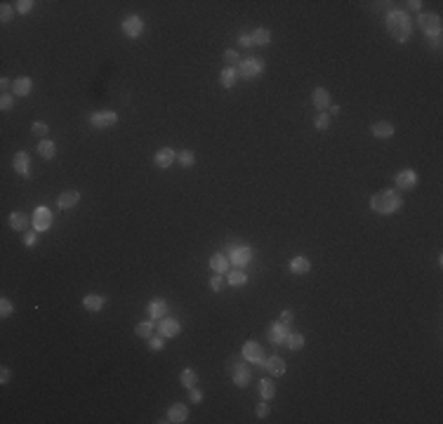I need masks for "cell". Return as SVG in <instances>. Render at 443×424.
I'll list each match as a JSON object with an SVG mask.
<instances>
[{"mask_svg": "<svg viewBox=\"0 0 443 424\" xmlns=\"http://www.w3.org/2000/svg\"><path fill=\"white\" fill-rule=\"evenodd\" d=\"M387 31L396 43H406L410 38V33H413V21H410V17L406 12L394 10L387 17Z\"/></svg>", "mask_w": 443, "mask_h": 424, "instance_id": "obj_1", "label": "cell"}, {"mask_svg": "<svg viewBox=\"0 0 443 424\" xmlns=\"http://www.w3.org/2000/svg\"><path fill=\"white\" fill-rule=\"evenodd\" d=\"M403 205V198L396 191H380L370 198V207L380 215H394Z\"/></svg>", "mask_w": 443, "mask_h": 424, "instance_id": "obj_2", "label": "cell"}, {"mask_svg": "<svg viewBox=\"0 0 443 424\" xmlns=\"http://www.w3.org/2000/svg\"><path fill=\"white\" fill-rule=\"evenodd\" d=\"M417 24L422 28V33L431 40V45L438 48L441 45V17L438 14H420Z\"/></svg>", "mask_w": 443, "mask_h": 424, "instance_id": "obj_3", "label": "cell"}, {"mask_svg": "<svg viewBox=\"0 0 443 424\" xmlns=\"http://www.w3.org/2000/svg\"><path fill=\"white\" fill-rule=\"evenodd\" d=\"M236 71H238V78L253 80V78H257V75L264 71V59H257V57H250V59H240V64L236 66Z\"/></svg>", "mask_w": 443, "mask_h": 424, "instance_id": "obj_4", "label": "cell"}, {"mask_svg": "<svg viewBox=\"0 0 443 424\" xmlns=\"http://www.w3.org/2000/svg\"><path fill=\"white\" fill-rule=\"evenodd\" d=\"M52 222H55V215H52V210L45 205L35 207L33 210V217H31V224H33L35 231H48L50 226H52Z\"/></svg>", "mask_w": 443, "mask_h": 424, "instance_id": "obj_5", "label": "cell"}, {"mask_svg": "<svg viewBox=\"0 0 443 424\" xmlns=\"http://www.w3.org/2000/svg\"><path fill=\"white\" fill-rule=\"evenodd\" d=\"M118 123V116L113 111H95L90 116V125H95L99 130H106V128H113Z\"/></svg>", "mask_w": 443, "mask_h": 424, "instance_id": "obj_6", "label": "cell"}, {"mask_svg": "<svg viewBox=\"0 0 443 424\" xmlns=\"http://www.w3.org/2000/svg\"><path fill=\"white\" fill-rule=\"evenodd\" d=\"M253 262V250L248 245H236L231 250V264L236 269H243V267H248Z\"/></svg>", "mask_w": 443, "mask_h": 424, "instance_id": "obj_7", "label": "cell"}, {"mask_svg": "<svg viewBox=\"0 0 443 424\" xmlns=\"http://www.w3.org/2000/svg\"><path fill=\"white\" fill-rule=\"evenodd\" d=\"M123 33L128 35V38H139V35L144 33V21H142V17H137V14H132V17H125V19H123Z\"/></svg>", "mask_w": 443, "mask_h": 424, "instance_id": "obj_8", "label": "cell"}, {"mask_svg": "<svg viewBox=\"0 0 443 424\" xmlns=\"http://www.w3.org/2000/svg\"><path fill=\"white\" fill-rule=\"evenodd\" d=\"M243 358L250 361V363H257V365H262V368H264V363H266L264 351H262V347H259L257 342H248L246 347H243Z\"/></svg>", "mask_w": 443, "mask_h": 424, "instance_id": "obj_9", "label": "cell"}, {"mask_svg": "<svg viewBox=\"0 0 443 424\" xmlns=\"http://www.w3.org/2000/svg\"><path fill=\"white\" fill-rule=\"evenodd\" d=\"M179 332H182V325H179L177 318H160V323H158V335H163L165 340L168 337H177Z\"/></svg>", "mask_w": 443, "mask_h": 424, "instance_id": "obj_10", "label": "cell"}, {"mask_svg": "<svg viewBox=\"0 0 443 424\" xmlns=\"http://www.w3.org/2000/svg\"><path fill=\"white\" fill-rule=\"evenodd\" d=\"M415 184H417L415 170H401L396 175V186H398L401 191H410V189H415Z\"/></svg>", "mask_w": 443, "mask_h": 424, "instance_id": "obj_11", "label": "cell"}, {"mask_svg": "<svg viewBox=\"0 0 443 424\" xmlns=\"http://www.w3.org/2000/svg\"><path fill=\"white\" fill-rule=\"evenodd\" d=\"M146 311H149L151 318H156V321H160V318H165L168 316V302L163 300V297H153V300L149 302V307H146Z\"/></svg>", "mask_w": 443, "mask_h": 424, "instance_id": "obj_12", "label": "cell"}, {"mask_svg": "<svg viewBox=\"0 0 443 424\" xmlns=\"http://www.w3.org/2000/svg\"><path fill=\"white\" fill-rule=\"evenodd\" d=\"M288 335H290V330H288L286 323H280V321L271 323V328H269V340H271L273 344H286Z\"/></svg>", "mask_w": 443, "mask_h": 424, "instance_id": "obj_13", "label": "cell"}, {"mask_svg": "<svg viewBox=\"0 0 443 424\" xmlns=\"http://www.w3.org/2000/svg\"><path fill=\"white\" fill-rule=\"evenodd\" d=\"M12 167H14L17 175H21V177H31V165H28V153L26 151H19V153L12 158Z\"/></svg>", "mask_w": 443, "mask_h": 424, "instance_id": "obj_14", "label": "cell"}, {"mask_svg": "<svg viewBox=\"0 0 443 424\" xmlns=\"http://www.w3.org/2000/svg\"><path fill=\"white\" fill-rule=\"evenodd\" d=\"M189 419V410H186L184 403H175L170 405V410H168V419L165 422H172V424H182Z\"/></svg>", "mask_w": 443, "mask_h": 424, "instance_id": "obj_15", "label": "cell"}, {"mask_svg": "<svg viewBox=\"0 0 443 424\" xmlns=\"http://www.w3.org/2000/svg\"><path fill=\"white\" fill-rule=\"evenodd\" d=\"M31 90H33V80H31L28 75L14 78V82H12V95L14 97H26Z\"/></svg>", "mask_w": 443, "mask_h": 424, "instance_id": "obj_16", "label": "cell"}, {"mask_svg": "<svg viewBox=\"0 0 443 424\" xmlns=\"http://www.w3.org/2000/svg\"><path fill=\"white\" fill-rule=\"evenodd\" d=\"M231 377H233V384L243 389V387H248V384H250V368H248V365H243V363H238V365L231 370Z\"/></svg>", "mask_w": 443, "mask_h": 424, "instance_id": "obj_17", "label": "cell"}, {"mask_svg": "<svg viewBox=\"0 0 443 424\" xmlns=\"http://www.w3.org/2000/svg\"><path fill=\"white\" fill-rule=\"evenodd\" d=\"M175 158H177V153L170 149V146H165V149H158L156 151V156H153V160H156L158 167H170L172 163H175Z\"/></svg>", "mask_w": 443, "mask_h": 424, "instance_id": "obj_18", "label": "cell"}, {"mask_svg": "<svg viewBox=\"0 0 443 424\" xmlns=\"http://www.w3.org/2000/svg\"><path fill=\"white\" fill-rule=\"evenodd\" d=\"M264 370H269L273 377H280V375H286V361L280 358L278 354L271 356V358H266L264 363Z\"/></svg>", "mask_w": 443, "mask_h": 424, "instance_id": "obj_19", "label": "cell"}, {"mask_svg": "<svg viewBox=\"0 0 443 424\" xmlns=\"http://www.w3.org/2000/svg\"><path fill=\"white\" fill-rule=\"evenodd\" d=\"M104 304H106V297H104V294H85V297H83V307L88 309V311H99Z\"/></svg>", "mask_w": 443, "mask_h": 424, "instance_id": "obj_20", "label": "cell"}, {"mask_svg": "<svg viewBox=\"0 0 443 424\" xmlns=\"http://www.w3.org/2000/svg\"><path fill=\"white\" fill-rule=\"evenodd\" d=\"M373 137H377V139L394 137V125L387 123V120H380V123H375V125H373Z\"/></svg>", "mask_w": 443, "mask_h": 424, "instance_id": "obj_21", "label": "cell"}, {"mask_svg": "<svg viewBox=\"0 0 443 424\" xmlns=\"http://www.w3.org/2000/svg\"><path fill=\"white\" fill-rule=\"evenodd\" d=\"M311 99H314L316 109H330V92L326 88H316L311 92Z\"/></svg>", "mask_w": 443, "mask_h": 424, "instance_id": "obj_22", "label": "cell"}, {"mask_svg": "<svg viewBox=\"0 0 443 424\" xmlns=\"http://www.w3.org/2000/svg\"><path fill=\"white\" fill-rule=\"evenodd\" d=\"M78 200H80V193L78 191H73V189H71V191H64L62 196H59V207H62V210H71V207L78 205Z\"/></svg>", "mask_w": 443, "mask_h": 424, "instance_id": "obj_23", "label": "cell"}, {"mask_svg": "<svg viewBox=\"0 0 443 424\" xmlns=\"http://www.w3.org/2000/svg\"><path fill=\"white\" fill-rule=\"evenodd\" d=\"M28 224H31V219H28L24 212H12V215H10V226H12L14 231H26Z\"/></svg>", "mask_w": 443, "mask_h": 424, "instance_id": "obj_24", "label": "cell"}, {"mask_svg": "<svg viewBox=\"0 0 443 424\" xmlns=\"http://www.w3.org/2000/svg\"><path fill=\"white\" fill-rule=\"evenodd\" d=\"M236 80H238V71L233 69V66H226L222 73H219V82H222V88H233L236 85Z\"/></svg>", "mask_w": 443, "mask_h": 424, "instance_id": "obj_25", "label": "cell"}, {"mask_svg": "<svg viewBox=\"0 0 443 424\" xmlns=\"http://www.w3.org/2000/svg\"><path fill=\"white\" fill-rule=\"evenodd\" d=\"M210 269L215 271V274H226V271H229V260H226L222 252L212 255L210 257Z\"/></svg>", "mask_w": 443, "mask_h": 424, "instance_id": "obj_26", "label": "cell"}, {"mask_svg": "<svg viewBox=\"0 0 443 424\" xmlns=\"http://www.w3.org/2000/svg\"><path fill=\"white\" fill-rule=\"evenodd\" d=\"M309 269H311V262L307 260V257H295V260H290V271L297 276H304L309 274Z\"/></svg>", "mask_w": 443, "mask_h": 424, "instance_id": "obj_27", "label": "cell"}, {"mask_svg": "<svg viewBox=\"0 0 443 424\" xmlns=\"http://www.w3.org/2000/svg\"><path fill=\"white\" fill-rule=\"evenodd\" d=\"M226 283L233 287H243L248 283V274L243 269H233V271H229V276H226Z\"/></svg>", "mask_w": 443, "mask_h": 424, "instance_id": "obj_28", "label": "cell"}, {"mask_svg": "<svg viewBox=\"0 0 443 424\" xmlns=\"http://www.w3.org/2000/svg\"><path fill=\"white\" fill-rule=\"evenodd\" d=\"M38 156H43L45 160H52V158L57 156L55 142H50V139H41V144H38Z\"/></svg>", "mask_w": 443, "mask_h": 424, "instance_id": "obj_29", "label": "cell"}, {"mask_svg": "<svg viewBox=\"0 0 443 424\" xmlns=\"http://www.w3.org/2000/svg\"><path fill=\"white\" fill-rule=\"evenodd\" d=\"M259 396L264 398V401H271L276 396V384L271 379H259Z\"/></svg>", "mask_w": 443, "mask_h": 424, "instance_id": "obj_30", "label": "cell"}, {"mask_svg": "<svg viewBox=\"0 0 443 424\" xmlns=\"http://www.w3.org/2000/svg\"><path fill=\"white\" fill-rule=\"evenodd\" d=\"M250 38H253V45H269L271 43L269 28H255L253 33H250Z\"/></svg>", "mask_w": 443, "mask_h": 424, "instance_id": "obj_31", "label": "cell"}, {"mask_svg": "<svg viewBox=\"0 0 443 424\" xmlns=\"http://www.w3.org/2000/svg\"><path fill=\"white\" fill-rule=\"evenodd\" d=\"M286 347L290 351H300L302 347H304V335H300V332H290L286 340Z\"/></svg>", "mask_w": 443, "mask_h": 424, "instance_id": "obj_32", "label": "cell"}, {"mask_svg": "<svg viewBox=\"0 0 443 424\" xmlns=\"http://www.w3.org/2000/svg\"><path fill=\"white\" fill-rule=\"evenodd\" d=\"M179 379H182V384H184L186 389H191V387H196V382H198V372L191 368H184L182 375H179Z\"/></svg>", "mask_w": 443, "mask_h": 424, "instance_id": "obj_33", "label": "cell"}, {"mask_svg": "<svg viewBox=\"0 0 443 424\" xmlns=\"http://www.w3.org/2000/svg\"><path fill=\"white\" fill-rule=\"evenodd\" d=\"M135 332H137V337H151V332H153V323L151 321H142V323H137L135 325Z\"/></svg>", "mask_w": 443, "mask_h": 424, "instance_id": "obj_34", "label": "cell"}, {"mask_svg": "<svg viewBox=\"0 0 443 424\" xmlns=\"http://www.w3.org/2000/svg\"><path fill=\"white\" fill-rule=\"evenodd\" d=\"M177 160L184 165V167H191V165L196 163V153H193V151H189V149H184L182 153H177Z\"/></svg>", "mask_w": 443, "mask_h": 424, "instance_id": "obj_35", "label": "cell"}, {"mask_svg": "<svg viewBox=\"0 0 443 424\" xmlns=\"http://www.w3.org/2000/svg\"><path fill=\"white\" fill-rule=\"evenodd\" d=\"M31 132H33V137H48V132H50V125L48 123H33L31 125Z\"/></svg>", "mask_w": 443, "mask_h": 424, "instance_id": "obj_36", "label": "cell"}, {"mask_svg": "<svg viewBox=\"0 0 443 424\" xmlns=\"http://www.w3.org/2000/svg\"><path fill=\"white\" fill-rule=\"evenodd\" d=\"M224 62L229 64V66H233V69H236V66L240 64L238 52H236V50H226V52H224Z\"/></svg>", "mask_w": 443, "mask_h": 424, "instance_id": "obj_37", "label": "cell"}, {"mask_svg": "<svg viewBox=\"0 0 443 424\" xmlns=\"http://www.w3.org/2000/svg\"><path fill=\"white\" fill-rule=\"evenodd\" d=\"M12 311H14V304L7 300V297H3V300H0V316L7 318V316H12Z\"/></svg>", "mask_w": 443, "mask_h": 424, "instance_id": "obj_38", "label": "cell"}, {"mask_svg": "<svg viewBox=\"0 0 443 424\" xmlns=\"http://www.w3.org/2000/svg\"><path fill=\"white\" fill-rule=\"evenodd\" d=\"M314 125H316V130H328V128H330V116H328V113H318Z\"/></svg>", "mask_w": 443, "mask_h": 424, "instance_id": "obj_39", "label": "cell"}, {"mask_svg": "<svg viewBox=\"0 0 443 424\" xmlns=\"http://www.w3.org/2000/svg\"><path fill=\"white\" fill-rule=\"evenodd\" d=\"M14 106V95H10V92H3V97H0V109L3 111H10Z\"/></svg>", "mask_w": 443, "mask_h": 424, "instance_id": "obj_40", "label": "cell"}, {"mask_svg": "<svg viewBox=\"0 0 443 424\" xmlns=\"http://www.w3.org/2000/svg\"><path fill=\"white\" fill-rule=\"evenodd\" d=\"M269 412H271V408H269V403L262 398V403H257V408H255V415H257L259 419H264V417H269Z\"/></svg>", "mask_w": 443, "mask_h": 424, "instance_id": "obj_41", "label": "cell"}, {"mask_svg": "<svg viewBox=\"0 0 443 424\" xmlns=\"http://www.w3.org/2000/svg\"><path fill=\"white\" fill-rule=\"evenodd\" d=\"M224 285H226V281L222 278V274H215V276H212L210 287L215 290V292H222V290H224Z\"/></svg>", "mask_w": 443, "mask_h": 424, "instance_id": "obj_42", "label": "cell"}, {"mask_svg": "<svg viewBox=\"0 0 443 424\" xmlns=\"http://www.w3.org/2000/svg\"><path fill=\"white\" fill-rule=\"evenodd\" d=\"M33 7H35L33 0H19V3H17V12H19V14H28Z\"/></svg>", "mask_w": 443, "mask_h": 424, "instance_id": "obj_43", "label": "cell"}, {"mask_svg": "<svg viewBox=\"0 0 443 424\" xmlns=\"http://www.w3.org/2000/svg\"><path fill=\"white\" fill-rule=\"evenodd\" d=\"M165 337L163 335H158V337H151V342H149V349L151 351H160V349H165V342H163Z\"/></svg>", "mask_w": 443, "mask_h": 424, "instance_id": "obj_44", "label": "cell"}, {"mask_svg": "<svg viewBox=\"0 0 443 424\" xmlns=\"http://www.w3.org/2000/svg\"><path fill=\"white\" fill-rule=\"evenodd\" d=\"M12 5L10 3H3V7H0V21H10L12 19Z\"/></svg>", "mask_w": 443, "mask_h": 424, "instance_id": "obj_45", "label": "cell"}, {"mask_svg": "<svg viewBox=\"0 0 443 424\" xmlns=\"http://www.w3.org/2000/svg\"><path fill=\"white\" fill-rule=\"evenodd\" d=\"M35 243H38V236H35L33 231H24V245L28 247H33Z\"/></svg>", "mask_w": 443, "mask_h": 424, "instance_id": "obj_46", "label": "cell"}, {"mask_svg": "<svg viewBox=\"0 0 443 424\" xmlns=\"http://www.w3.org/2000/svg\"><path fill=\"white\" fill-rule=\"evenodd\" d=\"M189 398L193 401V403H200V401H203V391L196 389V387H191V389H189Z\"/></svg>", "mask_w": 443, "mask_h": 424, "instance_id": "obj_47", "label": "cell"}, {"mask_svg": "<svg viewBox=\"0 0 443 424\" xmlns=\"http://www.w3.org/2000/svg\"><path fill=\"white\" fill-rule=\"evenodd\" d=\"M295 321V314L290 311V309H286L283 314H280V323H286V325H290V323Z\"/></svg>", "mask_w": 443, "mask_h": 424, "instance_id": "obj_48", "label": "cell"}, {"mask_svg": "<svg viewBox=\"0 0 443 424\" xmlns=\"http://www.w3.org/2000/svg\"><path fill=\"white\" fill-rule=\"evenodd\" d=\"M10 379H12V370H10V368H3V370H0V384H7Z\"/></svg>", "mask_w": 443, "mask_h": 424, "instance_id": "obj_49", "label": "cell"}, {"mask_svg": "<svg viewBox=\"0 0 443 424\" xmlns=\"http://www.w3.org/2000/svg\"><path fill=\"white\" fill-rule=\"evenodd\" d=\"M238 43L243 45V48H253V38H250L248 33H240L238 35Z\"/></svg>", "mask_w": 443, "mask_h": 424, "instance_id": "obj_50", "label": "cell"}, {"mask_svg": "<svg viewBox=\"0 0 443 424\" xmlns=\"http://www.w3.org/2000/svg\"><path fill=\"white\" fill-rule=\"evenodd\" d=\"M10 85H12V82H10V78H3V80H0V88L5 90V92L10 90Z\"/></svg>", "mask_w": 443, "mask_h": 424, "instance_id": "obj_51", "label": "cell"}, {"mask_svg": "<svg viewBox=\"0 0 443 424\" xmlns=\"http://www.w3.org/2000/svg\"><path fill=\"white\" fill-rule=\"evenodd\" d=\"M408 5H410V10H420L422 3H420V0H413V3H408Z\"/></svg>", "mask_w": 443, "mask_h": 424, "instance_id": "obj_52", "label": "cell"}, {"mask_svg": "<svg viewBox=\"0 0 443 424\" xmlns=\"http://www.w3.org/2000/svg\"><path fill=\"white\" fill-rule=\"evenodd\" d=\"M330 116H340V106H330Z\"/></svg>", "mask_w": 443, "mask_h": 424, "instance_id": "obj_53", "label": "cell"}]
</instances>
